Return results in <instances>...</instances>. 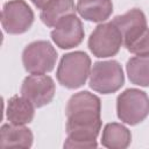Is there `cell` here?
Here are the masks:
<instances>
[{
	"label": "cell",
	"instance_id": "cell-3",
	"mask_svg": "<svg viewBox=\"0 0 149 149\" xmlns=\"http://www.w3.org/2000/svg\"><path fill=\"white\" fill-rule=\"evenodd\" d=\"M116 114L121 122L135 126L149 115V98L139 88H127L116 98Z\"/></svg>",
	"mask_w": 149,
	"mask_h": 149
},
{
	"label": "cell",
	"instance_id": "cell-6",
	"mask_svg": "<svg viewBox=\"0 0 149 149\" xmlns=\"http://www.w3.org/2000/svg\"><path fill=\"white\" fill-rule=\"evenodd\" d=\"M122 44V35L113 22H101L98 24L91 33L87 42L90 51L98 58L115 56Z\"/></svg>",
	"mask_w": 149,
	"mask_h": 149
},
{
	"label": "cell",
	"instance_id": "cell-18",
	"mask_svg": "<svg viewBox=\"0 0 149 149\" xmlns=\"http://www.w3.org/2000/svg\"><path fill=\"white\" fill-rule=\"evenodd\" d=\"M33 3H34V6L36 7V8H38V9H43L49 2H51L52 0H30Z\"/></svg>",
	"mask_w": 149,
	"mask_h": 149
},
{
	"label": "cell",
	"instance_id": "cell-9",
	"mask_svg": "<svg viewBox=\"0 0 149 149\" xmlns=\"http://www.w3.org/2000/svg\"><path fill=\"white\" fill-rule=\"evenodd\" d=\"M84 27L76 14L63 17L51 30L52 42L61 49H72L78 47L84 40Z\"/></svg>",
	"mask_w": 149,
	"mask_h": 149
},
{
	"label": "cell",
	"instance_id": "cell-13",
	"mask_svg": "<svg viewBox=\"0 0 149 149\" xmlns=\"http://www.w3.org/2000/svg\"><path fill=\"white\" fill-rule=\"evenodd\" d=\"M35 106L24 97L14 95L7 101L6 118L14 125H27L33 121Z\"/></svg>",
	"mask_w": 149,
	"mask_h": 149
},
{
	"label": "cell",
	"instance_id": "cell-1",
	"mask_svg": "<svg viewBox=\"0 0 149 149\" xmlns=\"http://www.w3.org/2000/svg\"><path fill=\"white\" fill-rule=\"evenodd\" d=\"M101 101L88 91L71 95L65 107L66 140L64 148H97L101 129Z\"/></svg>",
	"mask_w": 149,
	"mask_h": 149
},
{
	"label": "cell",
	"instance_id": "cell-8",
	"mask_svg": "<svg viewBox=\"0 0 149 149\" xmlns=\"http://www.w3.org/2000/svg\"><path fill=\"white\" fill-rule=\"evenodd\" d=\"M56 86L50 76L30 74L26 77L21 85V95L28 99L36 108L51 102L55 97Z\"/></svg>",
	"mask_w": 149,
	"mask_h": 149
},
{
	"label": "cell",
	"instance_id": "cell-15",
	"mask_svg": "<svg viewBox=\"0 0 149 149\" xmlns=\"http://www.w3.org/2000/svg\"><path fill=\"white\" fill-rule=\"evenodd\" d=\"M132 134L122 123L111 122L102 129L101 144L108 149H125L130 144Z\"/></svg>",
	"mask_w": 149,
	"mask_h": 149
},
{
	"label": "cell",
	"instance_id": "cell-4",
	"mask_svg": "<svg viewBox=\"0 0 149 149\" xmlns=\"http://www.w3.org/2000/svg\"><path fill=\"white\" fill-rule=\"evenodd\" d=\"M125 84L122 66L118 61H100L93 64L90 72V87L102 94L119 91Z\"/></svg>",
	"mask_w": 149,
	"mask_h": 149
},
{
	"label": "cell",
	"instance_id": "cell-17",
	"mask_svg": "<svg viewBox=\"0 0 149 149\" xmlns=\"http://www.w3.org/2000/svg\"><path fill=\"white\" fill-rule=\"evenodd\" d=\"M126 49L134 55H149V28H147L136 38L125 45Z\"/></svg>",
	"mask_w": 149,
	"mask_h": 149
},
{
	"label": "cell",
	"instance_id": "cell-7",
	"mask_svg": "<svg viewBox=\"0 0 149 149\" xmlns=\"http://www.w3.org/2000/svg\"><path fill=\"white\" fill-rule=\"evenodd\" d=\"M33 22L34 12L24 0H9L3 5L1 24L7 34H23L29 30Z\"/></svg>",
	"mask_w": 149,
	"mask_h": 149
},
{
	"label": "cell",
	"instance_id": "cell-2",
	"mask_svg": "<svg viewBox=\"0 0 149 149\" xmlns=\"http://www.w3.org/2000/svg\"><path fill=\"white\" fill-rule=\"evenodd\" d=\"M91 72V58L84 51H72L62 56L56 77L58 83L70 90L83 86Z\"/></svg>",
	"mask_w": 149,
	"mask_h": 149
},
{
	"label": "cell",
	"instance_id": "cell-12",
	"mask_svg": "<svg viewBox=\"0 0 149 149\" xmlns=\"http://www.w3.org/2000/svg\"><path fill=\"white\" fill-rule=\"evenodd\" d=\"M77 12L79 15L91 22H104L113 13L112 0H78Z\"/></svg>",
	"mask_w": 149,
	"mask_h": 149
},
{
	"label": "cell",
	"instance_id": "cell-11",
	"mask_svg": "<svg viewBox=\"0 0 149 149\" xmlns=\"http://www.w3.org/2000/svg\"><path fill=\"white\" fill-rule=\"evenodd\" d=\"M33 133L24 125L5 123L0 128L1 148H30L33 146Z\"/></svg>",
	"mask_w": 149,
	"mask_h": 149
},
{
	"label": "cell",
	"instance_id": "cell-10",
	"mask_svg": "<svg viewBox=\"0 0 149 149\" xmlns=\"http://www.w3.org/2000/svg\"><path fill=\"white\" fill-rule=\"evenodd\" d=\"M112 22L120 30L125 45L132 42L148 28L146 15L139 8H133L122 15L115 16Z\"/></svg>",
	"mask_w": 149,
	"mask_h": 149
},
{
	"label": "cell",
	"instance_id": "cell-14",
	"mask_svg": "<svg viewBox=\"0 0 149 149\" xmlns=\"http://www.w3.org/2000/svg\"><path fill=\"white\" fill-rule=\"evenodd\" d=\"M77 6L73 0H52L43 9H41L40 17L42 22L50 28H54L63 17L76 14Z\"/></svg>",
	"mask_w": 149,
	"mask_h": 149
},
{
	"label": "cell",
	"instance_id": "cell-5",
	"mask_svg": "<svg viewBox=\"0 0 149 149\" xmlns=\"http://www.w3.org/2000/svg\"><path fill=\"white\" fill-rule=\"evenodd\" d=\"M57 57V51L50 42L35 41L23 49L22 64L31 74H44L54 70Z\"/></svg>",
	"mask_w": 149,
	"mask_h": 149
},
{
	"label": "cell",
	"instance_id": "cell-16",
	"mask_svg": "<svg viewBox=\"0 0 149 149\" xmlns=\"http://www.w3.org/2000/svg\"><path fill=\"white\" fill-rule=\"evenodd\" d=\"M128 79L132 84L148 87L149 86V55H136L128 59L126 64Z\"/></svg>",
	"mask_w": 149,
	"mask_h": 149
}]
</instances>
